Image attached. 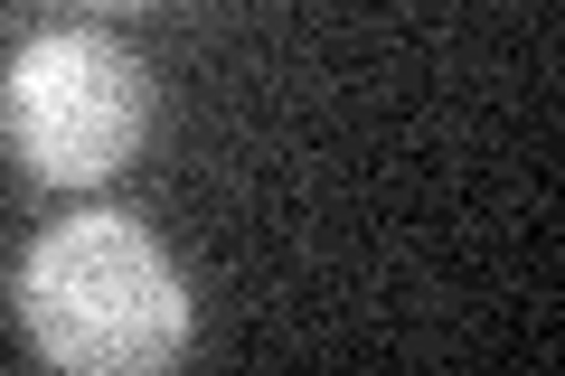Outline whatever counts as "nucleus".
Masks as SVG:
<instances>
[{"mask_svg":"<svg viewBox=\"0 0 565 376\" xmlns=\"http://www.w3.org/2000/svg\"><path fill=\"white\" fill-rule=\"evenodd\" d=\"M20 320L39 357L76 376H151L189 348L180 264L141 217H114V207L39 226V245L20 255Z\"/></svg>","mask_w":565,"mask_h":376,"instance_id":"nucleus-1","label":"nucleus"},{"mask_svg":"<svg viewBox=\"0 0 565 376\" xmlns=\"http://www.w3.org/2000/svg\"><path fill=\"white\" fill-rule=\"evenodd\" d=\"M151 132V76L122 39L95 29H47L10 57L0 76V141L20 151L29 179L47 189H85L114 179Z\"/></svg>","mask_w":565,"mask_h":376,"instance_id":"nucleus-2","label":"nucleus"},{"mask_svg":"<svg viewBox=\"0 0 565 376\" xmlns=\"http://www.w3.org/2000/svg\"><path fill=\"white\" fill-rule=\"evenodd\" d=\"M95 10H132V0H95Z\"/></svg>","mask_w":565,"mask_h":376,"instance_id":"nucleus-3","label":"nucleus"}]
</instances>
